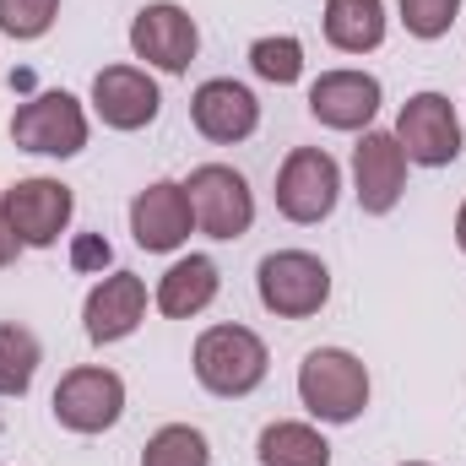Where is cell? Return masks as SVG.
Instances as JSON below:
<instances>
[{"label":"cell","mask_w":466,"mask_h":466,"mask_svg":"<svg viewBox=\"0 0 466 466\" xmlns=\"http://www.w3.org/2000/svg\"><path fill=\"white\" fill-rule=\"evenodd\" d=\"M190 369H196V380H201L212 396L233 401V396L260 390L271 358H266V342H260L249 326H207V331L196 337Z\"/></svg>","instance_id":"1"},{"label":"cell","mask_w":466,"mask_h":466,"mask_svg":"<svg viewBox=\"0 0 466 466\" xmlns=\"http://www.w3.org/2000/svg\"><path fill=\"white\" fill-rule=\"evenodd\" d=\"M299 401L320 423H352L369 407V369L348 348H315L299 363Z\"/></svg>","instance_id":"2"},{"label":"cell","mask_w":466,"mask_h":466,"mask_svg":"<svg viewBox=\"0 0 466 466\" xmlns=\"http://www.w3.org/2000/svg\"><path fill=\"white\" fill-rule=\"evenodd\" d=\"M255 293H260V304H266L277 320H309V315H320L326 299H331V271H326V260L309 255V249H277V255L260 260Z\"/></svg>","instance_id":"3"},{"label":"cell","mask_w":466,"mask_h":466,"mask_svg":"<svg viewBox=\"0 0 466 466\" xmlns=\"http://www.w3.org/2000/svg\"><path fill=\"white\" fill-rule=\"evenodd\" d=\"M342 196V168L326 147H293L277 168V212L299 228L326 223Z\"/></svg>","instance_id":"4"},{"label":"cell","mask_w":466,"mask_h":466,"mask_svg":"<svg viewBox=\"0 0 466 466\" xmlns=\"http://www.w3.org/2000/svg\"><path fill=\"white\" fill-rule=\"evenodd\" d=\"M185 196H190L196 228L207 233V238H244L249 223H255V190L228 163H201L185 179Z\"/></svg>","instance_id":"5"},{"label":"cell","mask_w":466,"mask_h":466,"mask_svg":"<svg viewBox=\"0 0 466 466\" xmlns=\"http://www.w3.org/2000/svg\"><path fill=\"white\" fill-rule=\"evenodd\" d=\"M0 207H5V223H11V233H16L22 249H49V244H60V233L71 228V218H76L71 185H60V179H49V174L16 179V185L0 196Z\"/></svg>","instance_id":"6"},{"label":"cell","mask_w":466,"mask_h":466,"mask_svg":"<svg viewBox=\"0 0 466 466\" xmlns=\"http://www.w3.org/2000/svg\"><path fill=\"white\" fill-rule=\"evenodd\" d=\"M407 152V163L418 168H445L461 157V119H456V104L445 93H412L396 115V130H390Z\"/></svg>","instance_id":"7"},{"label":"cell","mask_w":466,"mask_h":466,"mask_svg":"<svg viewBox=\"0 0 466 466\" xmlns=\"http://www.w3.org/2000/svg\"><path fill=\"white\" fill-rule=\"evenodd\" d=\"M11 141L38 157H76L87 147V109L71 93H38L11 115Z\"/></svg>","instance_id":"8"},{"label":"cell","mask_w":466,"mask_h":466,"mask_svg":"<svg viewBox=\"0 0 466 466\" xmlns=\"http://www.w3.org/2000/svg\"><path fill=\"white\" fill-rule=\"evenodd\" d=\"M119 412H125V380L115 369H98V363H82L71 374H60L55 385V423L71 429V434H104L115 429Z\"/></svg>","instance_id":"9"},{"label":"cell","mask_w":466,"mask_h":466,"mask_svg":"<svg viewBox=\"0 0 466 466\" xmlns=\"http://www.w3.org/2000/svg\"><path fill=\"white\" fill-rule=\"evenodd\" d=\"M130 49H136V60H147V66L179 76V71H190V60H196V49H201V27H196V16H190L185 5L157 0V5H141V11H136V22H130Z\"/></svg>","instance_id":"10"},{"label":"cell","mask_w":466,"mask_h":466,"mask_svg":"<svg viewBox=\"0 0 466 466\" xmlns=\"http://www.w3.org/2000/svg\"><path fill=\"white\" fill-rule=\"evenodd\" d=\"M352 196L369 218H385L396 212L401 190H407V152L390 130H363L358 147H352Z\"/></svg>","instance_id":"11"},{"label":"cell","mask_w":466,"mask_h":466,"mask_svg":"<svg viewBox=\"0 0 466 466\" xmlns=\"http://www.w3.org/2000/svg\"><path fill=\"white\" fill-rule=\"evenodd\" d=\"M196 228V212H190V196L185 185L174 179H152L147 190H136L130 201V233L147 255H174Z\"/></svg>","instance_id":"12"},{"label":"cell","mask_w":466,"mask_h":466,"mask_svg":"<svg viewBox=\"0 0 466 466\" xmlns=\"http://www.w3.org/2000/svg\"><path fill=\"white\" fill-rule=\"evenodd\" d=\"M190 119H196V130H201L207 141L233 147V141H249V136H255V125H260V104H255V93H249L244 82H233V76H212V82L196 87V98H190Z\"/></svg>","instance_id":"13"},{"label":"cell","mask_w":466,"mask_h":466,"mask_svg":"<svg viewBox=\"0 0 466 466\" xmlns=\"http://www.w3.org/2000/svg\"><path fill=\"white\" fill-rule=\"evenodd\" d=\"M93 109L109 130H141V125L157 119L163 93L141 66H104L93 76Z\"/></svg>","instance_id":"14"},{"label":"cell","mask_w":466,"mask_h":466,"mask_svg":"<svg viewBox=\"0 0 466 466\" xmlns=\"http://www.w3.org/2000/svg\"><path fill=\"white\" fill-rule=\"evenodd\" d=\"M380 76L369 71H326L309 87V115L320 119L326 130H369L380 115Z\"/></svg>","instance_id":"15"},{"label":"cell","mask_w":466,"mask_h":466,"mask_svg":"<svg viewBox=\"0 0 466 466\" xmlns=\"http://www.w3.org/2000/svg\"><path fill=\"white\" fill-rule=\"evenodd\" d=\"M141 320H147V282H141L136 271L104 277V282L87 293V304H82V326H87V337H93L98 348L125 342Z\"/></svg>","instance_id":"16"},{"label":"cell","mask_w":466,"mask_h":466,"mask_svg":"<svg viewBox=\"0 0 466 466\" xmlns=\"http://www.w3.org/2000/svg\"><path fill=\"white\" fill-rule=\"evenodd\" d=\"M218 288H223L218 260H212V255H185V260H174V266L163 271V282H157V309H163L168 320H190V315H201V309L218 299Z\"/></svg>","instance_id":"17"},{"label":"cell","mask_w":466,"mask_h":466,"mask_svg":"<svg viewBox=\"0 0 466 466\" xmlns=\"http://www.w3.org/2000/svg\"><path fill=\"white\" fill-rule=\"evenodd\" d=\"M326 44L342 55H369L385 44V0H326Z\"/></svg>","instance_id":"18"},{"label":"cell","mask_w":466,"mask_h":466,"mask_svg":"<svg viewBox=\"0 0 466 466\" xmlns=\"http://www.w3.org/2000/svg\"><path fill=\"white\" fill-rule=\"evenodd\" d=\"M255 456L260 466H331V445L309 423H266Z\"/></svg>","instance_id":"19"},{"label":"cell","mask_w":466,"mask_h":466,"mask_svg":"<svg viewBox=\"0 0 466 466\" xmlns=\"http://www.w3.org/2000/svg\"><path fill=\"white\" fill-rule=\"evenodd\" d=\"M44 363V348L27 326H0V396H27L33 390V374Z\"/></svg>","instance_id":"20"},{"label":"cell","mask_w":466,"mask_h":466,"mask_svg":"<svg viewBox=\"0 0 466 466\" xmlns=\"http://www.w3.org/2000/svg\"><path fill=\"white\" fill-rule=\"evenodd\" d=\"M141 466H212V445H207L201 429H190V423H168V429H157V434L147 440Z\"/></svg>","instance_id":"21"},{"label":"cell","mask_w":466,"mask_h":466,"mask_svg":"<svg viewBox=\"0 0 466 466\" xmlns=\"http://www.w3.org/2000/svg\"><path fill=\"white\" fill-rule=\"evenodd\" d=\"M249 71L260 82H277V87H293L304 76V44L293 33H277V38H255L249 44Z\"/></svg>","instance_id":"22"},{"label":"cell","mask_w":466,"mask_h":466,"mask_svg":"<svg viewBox=\"0 0 466 466\" xmlns=\"http://www.w3.org/2000/svg\"><path fill=\"white\" fill-rule=\"evenodd\" d=\"M60 16V0H0V33L16 38V44H33L55 27Z\"/></svg>","instance_id":"23"},{"label":"cell","mask_w":466,"mask_h":466,"mask_svg":"<svg viewBox=\"0 0 466 466\" xmlns=\"http://www.w3.org/2000/svg\"><path fill=\"white\" fill-rule=\"evenodd\" d=\"M396 5H401L407 33H412V38H423V44L445 38V33H451V22H456V11H461V0H396Z\"/></svg>","instance_id":"24"},{"label":"cell","mask_w":466,"mask_h":466,"mask_svg":"<svg viewBox=\"0 0 466 466\" xmlns=\"http://www.w3.org/2000/svg\"><path fill=\"white\" fill-rule=\"evenodd\" d=\"M115 260V249H109V238H98V233H82L76 244H71V266L76 271H104Z\"/></svg>","instance_id":"25"},{"label":"cell","mask_w":466,"mask_h":466,"mask_svg":"<svg viewBox=\"0 0 466 466\" xmlns=\"http://www.w3.org/2000/svg\"><path fill=\"white\" fill-rule=\"evenodd\" d=\"M16 249H22V244H16V233H11V223H5V207H0V266H11Z\"/></svg>","instance_id":"26"},{"label":"cell","mask_w":466,"mask_h":466,"mask_svg":"<svg viewBox=\"0 0 466 466\" xmlns=\"http://www.w3.org/2000/svg\"><path fill=\"white\" fill-rule=\"evenodd\" d=\"M456 244H461V255H466V201H461V212H456Z\"/></svg>","instance_id":"27"},{"label":"cell","mask_w":466,"mask_h":466,"mask_svg":"<svg viewBox=\"0 0 466 466\" xmlns=\"http://www.w3.org/2000/svg\"><path fill=\"white\" fill-rule=\"evenodd\" d=\"M401 466H429V461H401Z\"/></svg>","instance_id":"28"}]
</instances>
